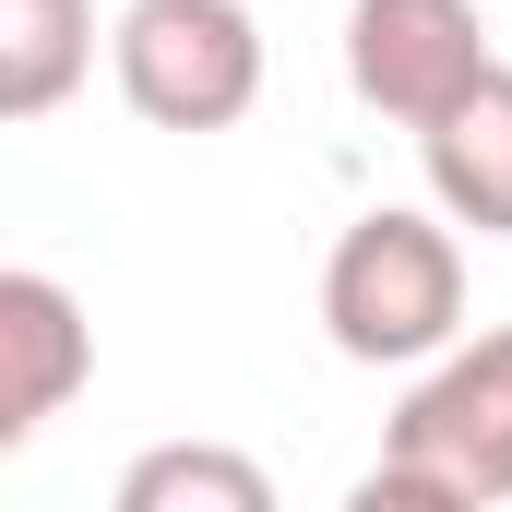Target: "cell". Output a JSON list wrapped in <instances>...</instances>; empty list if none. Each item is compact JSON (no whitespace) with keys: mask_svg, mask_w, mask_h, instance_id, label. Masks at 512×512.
Returning <instances> with one entry per match:
<instances>
[{"mask_svg":"<svg viewBox=\"0 0 512 512\" xmlns=\"http://www.w3.org/2000/svg\"><path fill=\"white\" fill-rule=\"evenodd\" d=\"M96 72V0H0V120H48Z\"/></svg>","mask_w":512,"mask_h":512,"instance_id":"8","label":"cell"},{"mask_svg":"<svg viewBox=\"0 0 512 512\" xmlns=\"http://www.w3.org/2000/svg\"><path fill=\"white\" fill-rule=\"evenodd\" d=\"M96 382V322L60 274L12 262L0 274V441H48V417H72V393Z\"/></svg>","mask_w":512,"mask_h":512,"instance_id":"5","label":"cell"},{"mask_svg":"<svg viewBox=\"0 0 512 512\" xmlns=\"http://www.w3.org/2000/svg\"><path fill=\"white\" fill-rule=\"evenodd\" d=\"M382 453L441 477V489H465V501H512V322L465 334L441 370H417Z\"/></svg>","mask_w":512,"mask_h":512,"instance_id":"4","label":"cell"},{"mask_svg":"<svg viewBox=\"0 0 512 512\" xmlns=\"http://www.w3.org/2000/svg\"><path fill=\"white\" fill-rule=\"evenodd\" d=\"M346 512H489V501H465V489H441V477H417V465H370L358 489H346Z\"/></svg>","mask_w":512,"mask_h":512,"instance_id":"9","label":"cell"},{"mask_svg":"<svg viewBox=\"0 0 512 512\" xmlns=\"http://www.w3.org/2000/svg\"><path fill=\"white\" fill-rule=\"evenodd\" d=\"M501 72L477 0H346V84L393 131H441L477 84Z\"/></svg>","mask_w":512,"mask_h":512,"instance_id":"3","label":"cell"},{"mask_svg":"<svg viewBox=\"0 0 512 512\" xmlns=\"http://www.w3.org/2000/svg\"><path fill=\"white\" fill-rule=\"evenodd\" d=\"M108 512H274V477L239 441H143L108 489Z\"/></svg>","mask_w":512,"mask_h":512,"instance_id":"7","label":"cell"},{"mask_svg":"<svg viewBox=\"0 0 512 512\" xmlns=\"http://www.w3.org/2000/svg\"><path fill=\"white\" fill-rule=\"evenodd\" d=\"M417 167H429V215H453L477 239H512V60L441 131H417Z\"/></svg>","mask_w":512,"mask_h":512,"instance_id":"6","label":"cell"},{"mask_svg":"<svg viewBox=\"0 0 512 512\" xmlns=\"http://www.w3.org/2000/svg\"><path fill=\"white\" fill-rule=\"evenodd\" d=\"M322 334L358 370H441L465 346V227L417 203H370L322 251Z\"/></svg>","mask_w":512,"mask_h":512,"instance_id":"1","label":"cell"},{"mask_svg":"<svg viewBox=\"0 0 512 512\" xmlns=\"http://www.w3.org/2000/svg\"><path fill=\"white\" fill-rule=\"evenodd\" d=\"M108 72L155 131H239L262 108V24L251 0H131L108 24Z\"/></svg>","mask_w":512,"mask_h":512,"instance_id":"2","label":"cell"}]
</instances>
